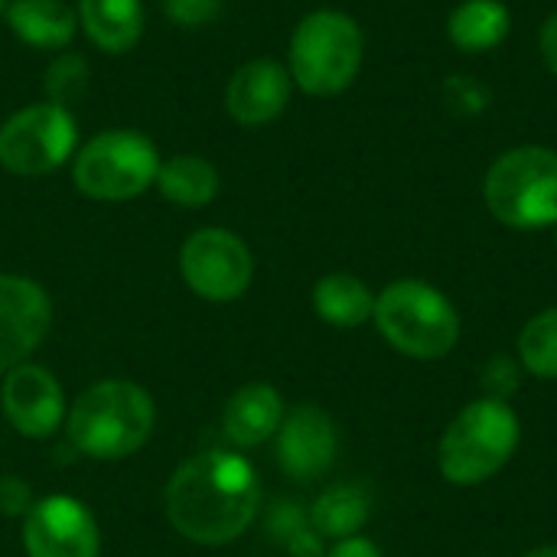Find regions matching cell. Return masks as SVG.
Wrapping results in <instances>:
<instances>
[{
    "label": "cell",
    "mask_w": 557,
    "mask_h": 557,
    "mask_svg": "<svg viewBox=\"0 0 557 557\" xmlns=\"http://www.w3.org/2000/svg\"><path fill=\"white\" fill-rule=\"evenodd\" d=\"M222 7H225V0H163L170 23H176L183 29L209 26L222 13Z\"/></svg>",
    "instance_id": "25"
},
{
    "label": "cell",
    "mask_w": 557,
    "mask_h": 557,
    "mask_svg": "<svg viewBox=\"0 0 557 557\" xmlns=\"http://www.w3.org/2000/svg\"><path fill=\"white\" fill-rule=\"evenodd\" d=\"M369 516H372V496L359 483H336L323 490L310 506V525L323 535V542L359 535Z\"/></svg>",
    "instance_id": "21"
},
{
    "label": "cell",
    "mask_w": 557,
    "mask_h": 557,
    "mask_svg": "<svg viewBox=\"0 0 557 557\" xmlns=\"http://www.w3.org/2000/svg\"><path fill=\"white\" fill-rule=\"evenodd\" d=\"M3 10H7V0H0V13H3Z\"/></svg>",
    "instance_id": "32"
},
{
    "label": "cell",
    "mask_w": 557,
    "mask_h": 557,
    "mask_svg": "<svg viewBox=\"0 0 557 557\" xmlns=\"http://www.w3.org/2000/svg\"><path fill=\"white\" fill-rule=\"evenodd\" d=\"M157 428V405L147 388L127 379L88 385L65 414L69 444L88 460H124L147 447Z\"/></svg>",
    "instance_id": "2"
},
{
    "label": "cell",
    "mask_w": 557,
    "mask_h": 557,
    "mask_svg": "<svg viewBox=\"0 0 557 557\" xmlns=\"http://www.w3.org/2000/svg\"><path fill=\"white\" fill-rule=\"evenodd\" d=\"M78 147V124L72 108L36 101L13 111L0 124V166L13 176H46L65 166Z\"/></svg>",
    "instance_id": "8"
},
{
    "label": "cell",
    "mask_w": 557,
    "mask_h": 557,
    "mask_svg": "<svg viewBox=\"0 0 557 557\" xmlns=\"http://www.w3.org/2000/svg\"><path fill=\"white\" fill-rule=\"evenodd\" d=\"M157 144L131 127L101 131L85 140L72 157V183L82 196L98 202H127L157 183Z\"/></svg>",
    "instance_id": "7"
},
{
    "label": "cell",
    "mask_w": 557,
    "mask_h": 557,
    "mask_svg": "<svg viewBox=\"0 0 557 557\" xmlns=\"http://www.w3.org/2000/svg\"><path fill=\"white\" fill-rule=\"evenodd\" d=\"M33 503H36V499L29 496L26 483H20L16 476H3V480H0V509H3L7 516H26Z\"/></svg>",
    "instance_id": "27"
},
{
    "label": "cell",
    "mask_w": 557,
    "mask_h": 557,
    "mask_svg": "<svg viewBox=\"0 0 557 557\" xmlns=\"http://www.w3.org/2000/svg\"><path fill=\"white\" fill-rule=\"evenodd\" d=\"M522 362L512 359V356H493L486 359V366L480 369V388H483V398H496V401H509L519 388H522Z\"/></svg>",
    "instance_id": "24"
},
{
    "label": "cell",
    "mask_w": 557,
    "mask_h": 557,
    "mask_svg": "<svg viewBox=\"0 0 557 557\" xmlns=\"http://www.w3.org/2000/svg\"><path fill=\"white\" fill-rule=\"evenodd\" d=\"M375 330L382 339L418 362L447 359L460 343V313L454 300L418 277L392 281L382 294H375Z\"/></svg>",
    "instance_id": "3"
},
{
    "label": "cell",
    "mask_w": 557,
    "mask_h": 557,
    "mask_svg": "<svg viewBox=\"0 0 557 557\" xmlns=\"http://www.w3.org/2000/svg\"><path fill=\"white\" fill-rule=\"evenodd\" d=\"M277 467L297 480L313 483L336 463L339 454V431L336 421L320 405H297L284 414L281 431L274 434Z\"/></svg>",
    "instance_id": "13"
},
{
    "label": "cell",
    "mask_w": 557,
    "mask_h": 557,
    "mask_svg": "<svg viewBox=\"0 0 557 557\" xmlns=\"http://www.w3.org/2000/svg\"><path fill=\"white\" fill-rule=\"evenodd\" d=\"M78 26L108 55L131 52L144 36V3L140 0H78Z\"/></svg>",
    "instance_id": "17"
},
{
    "label": "cell",
    "mask_w": 557,
    "mask_h": 557,
    "mask_svg": "<svg viewBox=\"0 0 557 557\" xmlns=\"http://www.w3.org/2000/svg\"><path fill=\"white\" fill-rule=\"evenodd\" d=\"M42 88H46V101L72 108L88 91V62L75 52H59L46 69Z\"/></svg>",
    "instance_id": "23"
},
{
    "label": "cell",
    "mask_w": 557,
    "mask_h": 557,
    "mask_svg": "<svg viewBox=\"0 0 557 557\" xmlns=\"http://www.w3.org/2000/svg\"><path fill=\"white\" fill-rule=\"evenodd\" d=\"M539 49H542V59L545 65L557 75V10L542 23V36H539Z\"/></svg>",
    "instance_id": "30"
},
{
    "label": "cell",
    "mask_w": 557,
    "mask_h": 557,
    "mask_svg": "<svg viewBox=\"0 0 557 557\" xmlns=\"http://www.w3.org/2000/svg\"><path fill=\"white\" fill-rule=\"evenodd\" d=\"M522 557H557V545H542V548H532Z\"/></svg>",
    "instance_id": "31"
},
{
    "label": "cell",
    "mask_w": 557,
    "mask_h": 557,
    "mask_svg": "<svg viewBox=\"0 0 557 557\" xmlns=\"http://www.w3.org/2000/svg\"><path fill=\"white\" fill-rule=\"evenodd\" d=\"M447 91H457V98H460L457 108H463V111H483L490 104V91L480 88L476 82H467V78H450Z\"/></svg>",
    "instance_id": "28"
},
{
    "label": "cell",
    "mask_w": 557,
    "mask_h": 557,
    "mask_svg": "<svg viewBox=\"0 0 557 557\" xmlns=\"http://www.w3.org/2000/svg\"><path fill=\"white\" fill-rule=\"evenodd\" d=\"M310 525V509H304L300 503H277L268 516V532L271 539L284 548L297 532H304Z\"/></svg>",
    "instance_id": "26"
},
{
    "label": "cell",
    "mask_w": 557,
    "mask_h": 557,
    "mask_svg": "<svg viewBox=\"0 0 557 557\" xmlns=\"http://www.w3.org/2000/svg\"><path fill=\"white\" fill-rule=\"evenodd\" d=\"M552 228H555V245H557V222H555V225H552Z\"/></svg>",
    "instance_id": "33"
},
{
    "label": "cell",
    "mask_w": 557,
    "mask_h": 557,
    "mask_svg": "<svg viewBox=\"0 0 557 557\" xmlns=\"http://www.w3.org/2000/svg\"><path fill=\"white\" fill-rule=\"evenodd\" d=\"M7 26L13 36L42 52H62L78 33V13L65 0H7Z\"/></svg>",
    "instance_id": "16"
},
{
    "label": "cell",
    "mask_w": 557,
    "mask_h": 557,
    "mask_svg": "<svg viewBox=\"0 0 557 557\" xmlns=\"http://www.w3.org/2000/svg\"><path fill=\"white\" fill-rule=\"evenodd\" d=\"M0 408L10 428L29 441L52 437L55 431L65 428V414H69V401L59 379L36 362H20L3 375Z\"/></svg>",
    "instance_id": "11"
},
{
    "label": "cell",
    "mask_w": 557,
    "mask_h": 557,
    "mask_svg": "<svg viewBox=\"0 0 557 557\" xmlns=\"http://www.w3.org/2000/svg\"><path fill=\"white\" fill-rule=\"evenodd\" d=\"M366 36L356 16L343 10H313L307 13L294 33L287 49V72L294 85L313 98L343 95L362 69Z\"/></svg>",
    "instance_id": "5"
},
{
    "label": "cell",
    "mask_w": 557,
    "mask_h": 557,
    "mask_svg": "<svg viewBox=\"0 0 557 557\" xmlns=\"http://www.w3.org/2000/svg\"><path fill=\"white\" fill-rule=\"evenodd\" d=\"M183 284L209 304H232L245 297L255 281V258L232 228H196L180 248Z\"/></svg>",
    "instance_id": "9"
},
{
    "label": "cell",
    "mask_w": 557,
    "mask_h": 557,
    "mask_svg": "<svg viewBox=\"0 0 557 557\" xmlns=\"http://www.w3.org/2000/svg\"><path fill=\"white\" fill-rule=\"evenodd\" d=\"M313 310L323 323L336 330H359L372 323L375 294L362 277L349 271H333L313 284Z\"/></svg>",
    "instance_id": "19"
},
{
    "label": "cell",
    "mask_w": 557,
    "mask_h": 557,
    "mask_svg": "<svg viewBox=\"0 0 557 557\" xmlns=\"http://www.w3.org/2000/svg\"><path fill=\"white\" fill-rule=\"evenodd\" d=\"M519 362L525 375L542 382H557V307L535 313L519 333Z\"/></svg>",
    "instance_id": "22"
},
{
    "label": "cell",
    "mask_w": 557,
    "mask_h": 557,
    "mask_svg": "<svg viewBox=\"0 0 557 557\" xmlns=\"http://www.w3.org/2000/svg\"><path fill=\"white\" fill-rule=\"evenodd\" d=\"M26 557H101V529L91 509L65 493L42 496L23 516Z\"/></svg>",
    "instance_id": "10"
},
{
    "label": "cell",
    "mask_w": 557,
    "mask_h": 557,
    "mask_svg": "<svg viewBox=\"0 0 557 557\" xmlns=\"http://www.w3.org/2000/svg\"><path fill=\"white\" fill-rule=\"evenodd\" d=\"M323 557H382V548L366 535H352V539L333 542V548Z\"/></svg>",
    "instance_id": "29"
},
{
    "label": "cell",
    "mask_w": 557,
    "mask_h": 557,
    "mask_svg": "<svg viewBox=\"0 0 557 557\" xmlns=\"http://www.w3.org/2000/svg\"><path fill=\"white\" fill-rule=\"evenodd\" d=\"M52 326L49 294L20 274H0V375L29 362Z\"/></svg>",
    "instance_id": "12"
},
{
    "label": "cell",
    "mask_w": 557,
    "mask_h": 557,
    "mask_svg": "<svg viewBox=\"0 0 557 557\" xmlns=\"http://www.w3.org/2000/svg\"><path fill=\"white\" fill-rule=\"evenodd\" d=\"M509 29L512 13L503 0H463L447 16V39L467 55L499 49Z\"/></svg>",
    "instance_id": "18"
},
{
    "label": "cell",
    "mask_w": 557,
    "mask_h": 557,
    "mask_svg": "<svg viewBox=\"0 0 557 557\" xmlns=\"http://www.w3.org/2000/svg\"><path fill=\"white\" fill-rule=\"evenodd\" d=\"M294 95V78L277 59H251L238 65L225 85V111L242 127H264L277 121Z\"/></svg>",
    "instance_id": "14"
},
{
    "label": "cell",
    "mask_w": 557,
    "mask_h": 557,
    "mask_svg": "<svg viewBox=\"0 0 557 557\" xmlns=\"http://www.w3.org/2000/svg\"><path fill=\"white\" fill-rule=\"evenodd\" d=\"M483 202L496 222L516 232L557 222V150L522 144L493 160L483 176Z\"/></svg>",
    "instance_id": "6"
},
{
    "label": "cell",
    "mask_w": 557,
    "mask_h": 557,
    "mask_svg": "<svg viewBox=\"0 0 557 557\" xmlns=\"http://www.w3.org/2000/svg\"><path fill=\"white\" fill-rule=\"evenodd\" d=\"M166 519L193 545L222 548L238 542L261 512V480L232 447L199 450L166 483Z\"/></svg>",
    "instance_id": "1"
},
{
    "label": "cell",
    "mask_w": 557,
    "mask_h": 557,
    "mask_svg": "<svg viewBox=\"0 0 557 557\" xmlns=\"http://www.w3.org/2000/svg\"><path fill=\"white\" fill-rule=\"evenodd\" d=\"M160 196L180 209H202L219 196V170L199 153H180L160 160L157 183Z\"/></svg>",
    "instance_id": "20"
},
{
    "label": "cell",
    "mask_w": 557,
    "mask_h": 557,
    "mask_svg": "<svg viewBox=\"0 0 557 557\" xmlns=\"http://www.w3.org/2000/svg\"><path fill=\"white\" fill-rule=\"evenodd\" d=\"M287 414V405L281 392L268 382H248L242 385L222 408V434L232 447L251 450L281 431V421Z\"/></svg>",
    "instance_id": "15"
},
{
    "label": "cell",
    "mask_w": 557,
    "mask_h": 557,
    "mask_svg": "<svg viewBox=\"0 0 557 557\" xmlns=\"http://www.w3.org/2000/svg\"><path fill=\"white\" fill-rule=\"evenodd\" d=\"M522 444V421L509 401L476 398L444 431L437 447L441 476L450 486H483L499 476Z\"/></svg>",
    "instance_id": "4"
}]
</instances>
